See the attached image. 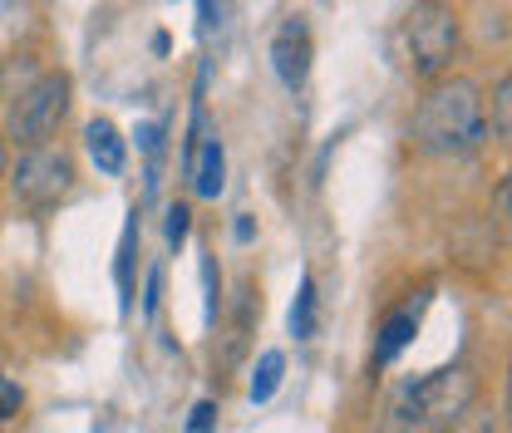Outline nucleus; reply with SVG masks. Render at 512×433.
I'll use <instances>...</instances> for the list:
<instances>
[{"label": "nucleus", "mask_w": 512, "mask_h": 433, "mask_svg": "<svg viewBox=\"0 0 512 433\" xmlns=\"http://www.w3.org/2000/svg\"><path fill=\"white\" fill-rule=\"evenodd\" d=\"M409 138L424 158H473L488 143V114H483V89L463 74L429 79V94L414 109Z\"/></svg>", "instance_id": "nucleus-1"}, {"label": "nucleus", "mask_w": 512, "mask_h": 433, "mask_svg": "<svg viewBox=\"0 0 512 433\" xmlns=\"http://www.w3.org/2000/svg\"><path fill=\"white\" fill-rule=\"evenodd\" d=\"M473 399H478V379L463 365H448V370H434L414 384H404V394L394 399V419L409 433H444L458 419H468Z\"/></svg>", "instance_id": "nucleus-2"}, {"label": "nucleus", "mask_w": 512, "mask_h": 433, "mask_svg": "<svg viewBox=\"0 0 512 433\" xmlns=\"http://www.w3.org/2000/svg\"><path fill=\"white\" fill-rule=\"evenodd\" d=\"M458 45H463V25L448 0H419L399 20V55L414 79H444L458 60Z\"/></svg>", "instance_id": "nucleus-3"}, {"label": "nucleus", "mask_w": 512, "mask_h": 433, "mask_svg": "<svg viewBox=\"0 0 512 433\" xmlns=\"http://www.w3.org/2000/svg\"><path fill=\"white\" fill-rule=\"evenodd\" d=\"M5 178H10V197L25 212L45 217L74 192V158L55 143H35V148H20V158L5 168Z\"/></svg>", "instance_id": "nucleus-4"}, {"label": "nucleus", "mask_w": 512, "mask_h": 433, "mask_svg": "<svg viewBox=\"0 0 512 433\" xmlns=\"http://www.w3.org/2000/svg\"><path fill=\"white\" fill-rule=\"evenodd\" d=\"M69 104H74V79L64 69L40 74L15 104H10V119H5V138L20 143V148H35V143H50L69 119Z\"/></svg>", "instance_id": "nucleus-5"}, {"label": "nucleus", "mask_w": 512, "mask_h": 433, "mask_svg": "<svg viewBox=\"0 0 512 433\" xmlns=\"http://www.w3.org/2000/svg\"><path fill=\"white\" fill-rule=\"evenodd\" d=\"M311 60H316L311 25H306L301 15H291V20L276 30V40H271V69H276L281 89L301 94V89H306V79H311Z\"/></svg>", "instance_id": "nucleus-6"}, {"label": "nucleus", "mask_w": 512, "mask_h": 433, "mask_svg": "<svg viewBox=\"0 0 512 433\" xmlns=\"http://www.w3.org/2000/svg\"><path fill=\"white\" fill-rule=\"evenodd\" d=\"M84 148H89V163L104 173V178H119L128 163V148H124V133L109 124V119H94L84 128Z\"/></svg>", "instance_id": "nucleus-7"}, {"label": "nucleus", "mask_w": 512, "mask_h": 433, "mask_svg": "<svg viewBox=\"0 0 512 433\" xmlns=\"http://www.w3.org/2000/svg\"><path fill=\"white\" fill-rule=\"evenodd\" d=\"M188 178H192V192H197V197H207V202L222 197V187H227V153H222V138H217V133L202 138Z\"/></svg>", "instance_id": "nucleus-8"}, {"label": "nucleus", "mask_w": 512, "mask_h": 433, "mask_svg": "<svg viewBox=\"0 0 512 433\" xmlns=\"http://www.w3.org/2000/svg\"><path fill=\"white\" fill-rule=\"evenodd\" d=\"M256 315H261L256 281H242V291H237V306H232V320H227V355H222V365H237V360H242V350H247V335H252Z\"/></svg>", "instance_id": "nucleus-9"}, {"label": "nucleus", "mask_w": 512, "mask_h": 433, "mask_svg": "<svg viewBox=\"0 0 512 433\" xmlns=\"http://www.w3.org/2000/svg\"><path fill=\"white\" fill-rule=\"evenodd\" d=\"M320 330V296H316V276L306 271L301 286H296V301H291V335L296 340H316Z\"/></svg>", "instance_id": "nucleus-10"}, {"label": "nucleus", "mask_w": 512, "mask_h": 433, "mask_svg": "<svg viewBox=\"0 0 512 433\" xmlns=\"http://www.w3.org/2000/svg\"><path fill=\"white\" fill-rule=\"evenodd\" d=\"M414 330H419V315H414V310H394V315L384 320L380 325V350H375V355H380V365L399 360V350L414 340Z\"/></svg>", "instance_id": "nucleus-11"}, {"label": "nucleus", "mask_w": 512, "mask_h": 433, "mask_svg": "<svg viewBox=\"0 0 512 433\" xmlns=\"http://www.w3.org/2000/svg\"><path fill=\"white\" fill-rule=\"evenodd\" d=\"M281 374H286V355L281 350H266L261 360H256V370H252V404H266L276 389H281Z\"/></svg>", "instance_id": "nucleus-12"}, {"label": "nucleus", "mask_w": 512, "mask_h": 433, "mask_svg": "<svg viewBox=\"0 0 512 433\" xmlns=\"http://www.w3.org/2000/svg\"><path fill=\"white\" fill-rule=\"evenodd\" d=\"M508 133H512V79L503 74L498 89H493V128H488V138L508 143Z\"/></svg>", "instance_id": "nucleus-13"}, {"label": "nucleus", "mask_w": 512, "mask_h": 433, "mask_svg": "<svg viewBox=\"0 0 512 433\" xmlns=\"http://www.w3.org/2000/svg\"><path fill=\"white\" fill-rule=\"evenodd\" d=\"M188 232H192V212H188V202H173V207H168V247L178 251L183 242H188Z\"/></svg>", "instance_id": "nucleus-14"}, {"label": "nucleus", "mask_w": 512, "mask_h": 433, "mask_svg": "<svg viewBox=\"0 0 512 433\" xmlns=\"http://www.w3.org/2000/svg\"><path fill=\"white\" fill-rule=\"evenodd\" d=\"M20 409H25V389H20L10 374H0V424H5V419H15Z\"/></svg>", "instance_id": "nucleus-15"}, {"label": "nucleus", "mask_w": 512, "mask_h": 433, "mask_svg": "<svg viewBox=\"0 0 512 433\" xmlns=\"http://www.w3.org/2000/svg\"><path fill=\"white\" fill-rule=\"evenodd\" d=\"M183 433H217V399H197Z\"/></svg>", "instance_id": "nucleus-16"}, {"label": "nucleus", "mask_w": 512, "mask_h": 433, "mask_svg": "<svg viewBox=\"0 0 512 433\" xmlns=\"http://www.w3.org/2000/svg\"><path fill=\"white\" fill-rule=\"evenodd\" d=\"M158 291H163V271L153 266V271H148V296H143V315H148V320L158 315Z\"/></svg>", "instance_id": "nucleus-17"}, {"label": "nucleus", "mask_w": 512, "mask_h": 433, "mask_svg": "<svg viewBox=\"0 0 512 433\" xmlns=\"http://www.w3.org/2000/svg\"><path fill=\"white\" fill-rule=\"evenodd\" d=\"M197 25H202V30L217 25V0H197Z\"/></svg>", "instance_id": "nucleus-18"}, {"label": "nucleus", "mask_w": 512, "mask_h": 433, "mask_svg": "<svg viewBox=\"0 0 512 433\" xmlns=\"http://www.w3.org/2000/svg\"><path fill=\"white\" fill-rule=\"evenodd\" d=\"M252 232H256L252 217H237V242H252Z\"/></svg>", "instance_id": "nucleus-19"}, {"label": "nucleus", "mask_w": 512, "mask_h": 433, "mask_svg": "<svg viewBox=\"0 0 512 433\" xmlns=\"http://www.w3.org/2000/svg\"><path fill=\"white\" fill-rule=\"evenodd\" d=\"M0 173H5V133H0Z\"/></svg>", "instance_id": "nucleus-20"}, {"label": "nucleus", "mask_w": 512, "mask_h": 433, "mask_svg": "<svg viewBox=\"0 0 512 433\" xmlns=\"http://www.w3.org/2000/svg\"><path fill=\"white\" fill-rule=\"evenodd\" d=\"M0 79H5V64H0Z\"/></svg>", "instance_id": "nucleus-21"}]
</instances>
